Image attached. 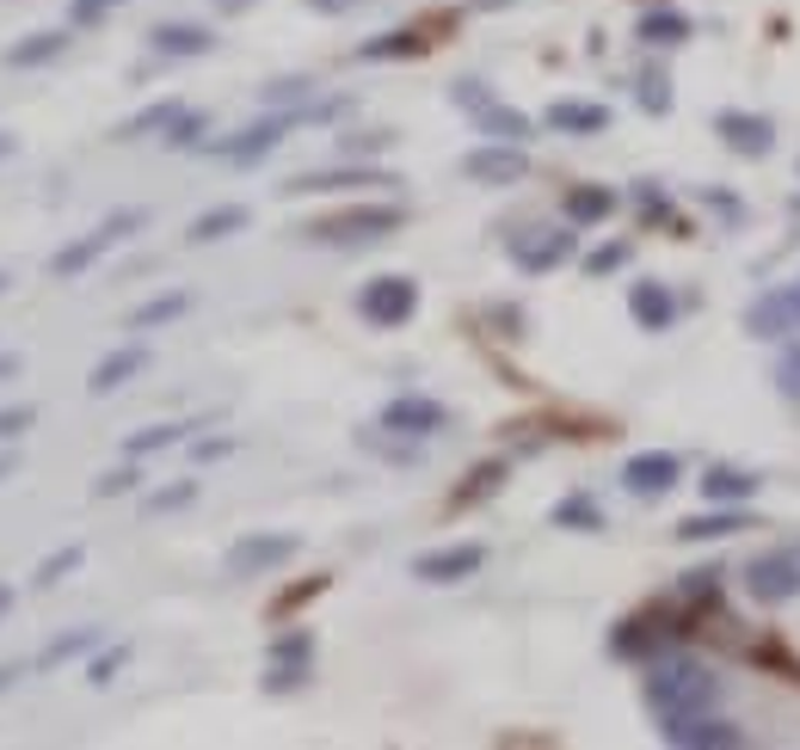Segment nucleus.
<instances>
[{
    "label": "nucleus",
    "instance_id": "obj_45",
    "mask_svg": "<svg viewBox=\"0 0 800 750\" xmlns=\"http://www.w3.org/2000/svg\"><path fill=\"white\" fill-rule=\"evenodd\" d=\"M450 99H456L462 111H487V106H493V92H487V80H456V87H450Z\"/></svg>",
    "mask_w": 800,
    "mask_h": 750
},
{
    "label": "nucleus",
    "instance_id": "obj_42",
    "mask_svg": "<svg viewBox=\"0 0 800 750\" xmlns=\"http://www.w3.org/2000/svg\"><path fill=\"white\" fill-rule=\"evenodd\" d=\"M628 264V240H603L598 252H586V271L591 277H610V271H622Z\"/></svg>",
    "mask_w": 800,
    "mask_h": 750
},
{
    "label": "nucleus",
    "instance_id": "obj_26",
    "mask_svg": "<svg viewBox=\"0 0 800 750\" xmlns=\"http://www.w3.org/2000/svg\"><path fill=\"white\" fill-rule=\"evenodd\" d=\"M746 327L758 332V339H782L788 327H800V320H794V302H788V290H782V296H758V302H751V314H746Z\"/></svg>",
    "mask_w": 800,
    "mask_h": 750
},
{
    "label": "nucleus",
    "instance_id": "obj_43",
    "mask_svg": "<svg viewBox=\"0 0 800 750\" xmlns=\"http://www.w3.org/2000/svg\"><path fill=\"white\" fill-rule=\"evenodd\" d=\"M308 683V664H271L266 671V696H296Z\"/></svg>",
    "mask_w": 800,
    "mask_h": 750
},
{
    "label": "nucleus",
    "instance_id": "obj_30",
    "mask_svg": "<svg viewBox=\"0 0 800 750\" xmlns=\"http://www.w3.org/2000/svg\"><path fill=\"white\" fill-rule=\"evenodd\" d=\"M99 646V628H74V633H56L50 646L38 652V671H56V664H68V659H87Z\"/></svg>",
    "mask_w": 800,
    "mask_h": 750
},
{
    "label": "nucleus",
    "instance_id": "obj_58",
    "mask_svg": "<svg viewBox=\"0 0 800 750\" xmlns=\"http://www.w3.org/2000/svg\"><path fill=\"white\" fill-rule=\"evenodd\" d=\"M788 302H794V320H800V283H794V290H788Z\"/></svg>",
    "mask_w": 800,
    "mask_h": 750
},
{
    "label": "nucleus",
    "instance_id": "obj_15",
    "mask_svg": "<svg viewBox=\"0 0 800 750\" xmlns=\"http://www.w3.org/2000/svg\"><path fill=\"white\" fill-rule=\"evenodd\" d=\"M148 369V344H118V351H106L93 363V376H87V394H118L123 382H136V376H142Z\"/></svg>",
    "mask_w": 800,
    "mask_h": 750
},
{
    "label": "nucleus",
    "instance_id": "obj_36",
    "mask_svg": "<svg viewBox=\"0 0 800 750\" xmlns=\"http://www.w3.org/2000/svg\"><path fill=\"white\" fill-rule=\"evenodd\" d=\"M80 560H87V548H80V541H68V548H56L50 560L31 572V584H38V591H50V584H62L68 572H80Z\"/></svg>",
    "mask_w": 800,
    "mask_h": 750
},
{
    "label": "nucleus",
    "instance_id": "obj_9",
    "mask_svg": "<svg viewBox=\"0 0 800 750\" xmlns=\"http://www.w3.org/2000/svg\"><path fill=\"white\" fill-rule=\"evenodd\" d=\"M370 184H400L382 167H333V172H296L283 198H327V191H370Z\"/></svg>",
    "mask_w": 800,
    "mask_h": 750
},
{
    "label": "nucleus",
    "instance_id": "obj_13",
    "mask_svg": "<svg viewBox=\"0 0 800 750\" xmlns=\"http://www.w3.org/2000/svg\"><path fill=\"white\" fill-rule=\"evenodd\" d=\"M714 130H720V142L746 160H763L776 148V123L758 118V111H714Z\"/></svg>",
    "mask_w": 800,
    "mask_h": 750
},
{
    "label": "nucleus",
    "instance_id": "obj_20",
    "mask_svg": "<svg viewBox=\"0 0 800 750\" xmlns=\"http://www.w3.org/2000/svg\"><path fill=\"white\" fill-rule=\"evenodd\" d=\"M616 191L610 184H573L567 198H560V210H567V222L573 228H591V222H603V216H616Z\"/></svg>",
    "mask_w": 800,
    "mask_h": 750
},
{
    "label": "nucleus",
    "instance_id": "obj_2",
    "mask_svg": "<svg viewBox=\"0 0 800 750\" xmlns=\"http://www.w3.org/2000/svg\"><path fill=\"white\" fill-rule=\"evenodd\" d=\"M400 222H407V210H400V203H351V210L314 216L302 234L320 240V247H358V240H388Z\"/></svg>",
    "mask_w": 800,
    "mask_h": 750
},
{
    "label": "nucleus",
    "instance_id": "obj_57",
    "mask_svg": "<svg viewBox=\"0 0 800 750\" xmlns=\"http://www.w3.org/2000/svg\"><path fill=\"white\" fill-rule=\"evenodd\" d=\"M13 148H19V142H13V136H7V130H0V160L13 154Z\"/></svg>",
    "mask_w": 800,
    "mask_h": 750
},
{
    "label": "nucleus",
    "instance_id": "obj_35",
    "mask_svg": "<svg viewBox=\"0 0 800 750\" xmlns=\"http://www.w3.org/2000/svg\"><path fill=\"white\" fill-rule=\"evenodd\" d=\"M186 308H191V296H186V290H167V296H154V302H142V308H136V314H130V327H136V332H148V327H167V320H179Z\"/></svg>",
    "mask_w": 800,
    "mask_h": 750
},
{
    "label": "nucleus",
    "instance_id": "obj_10",
    "mask_svg": "<svg viewBox=\"0 0 800 750\" xmlns=\"http://www.w3.org/2000/svg\"><path fill=\"white\" fill-rule=\"evenodd\" d=\"M683 480V461L671 456V449H640V456L622 461V487L640 492V499H659V492H671Z\"/></svg>",
    "mask_w": 800,
    "mask_h": 750
},
{
    "label": "nucleus",
    "instance_id": "obj_32",
    "mask_svg": "<svg viewBox=\"0 0 800 750\" xmlns=\"http://www.w3.org/2000/svg\"><path fill=\"white\" fill-rule=\"evenodd\" d=\"M173 118H179V99H154V106H142L130 123H118V142H142V136L167 130Z\"/></svg>",
    "mask_w": 800,
    "mask_h": 750
},
{
    "label": "nucleus",
    "instance_id": "obj_50",
    "mask_svg": "<svg viewBox=\"0 0 800 750\" xmlns=\"http://www.w3.org/2000/svg\"><path fill=\"white\" fill-rule=\"evenodd\" d=\"M388 142H394V136H388V130H370V136H346V154H351V160H358V154H382Z\"/></svg>",
    "mask_w": 800,
    "mask_h": 750
},
{
    "label": "nucleus",
    "instance_id": "obj_54",
    "mask_svg": "<svg viewBox=\"0 0 800 750\" xmlns=\"http://www.w3.org/2000/svg\"><path fill=\"white\" fill-rule=\"evenodd\" d=\"M7 609H13V584L0 579V621H7Z\"/></svg>",
    "mask_w": 800,
    "mask_h": 750
},
{
    "label": "nucleus",
    "instance_id": "obj_25",
    "mask_svg": "<svg viewBox=\"0 0 800 750\" xmlns=\"http://www.w3.org/2000/svg\"><path fill=\"white\" fill-rule=\"evenodd\" d=\"M474 123H480V136H493V142H518V148L530 142V130H536L518 106H499V99L487 111H474Z\"/></svg>",
    "mask_w": 800,
    "mask_h": 750
},
{
    "label": "nucleus",
    "instance_id": "obj_22",
    "mask_svg": "<svg viewBox=\"0 0 800 750\" xmlns=\"http://www.w3.org/2000/svg\"><path fill=\"white\" fill-rule=\"evenodd\" d=\"M659 640H666V628H653L647 616H628V621H616L610 652H616V659H653Z\"/></svg>",
    "mask_w": 800,
    "mask_h": 750
},
{
    "label": "nucleus",
    "instance_id": "obj_40",
    "mask_svg": "<svg viewBox=\"0 0 800 750\" xmlns=\"http://www.w3.org/2000/svg\"><path fill=\"white\" fill-rule=\"evenodd\" d=\"M308 92H314V80L290 74V80H271V87H259V99H266V106H283V111H302Z\"/></svg>",
    "mask_w": 800,
    "mask_h": 750
},
{
    "label": "nucleus",
    "instance_id": "obj_3",
    "mask_svg": "<svg viewBox=\"0 0 800 750\" xmlns=\"http://www.w3.org/2000/svg\"><path fill=\"white\" fill-rule=\"evenodd\" d=\"M142 222H148V210H118V216H106L93 234H80V240H68L62 252H50V277H80V271H93V264L106 259L118 240H130Z\"/></svg>",
    "mask_w": 800,
    "mask_h": 750
},
{
    "label": "nucleus",
    "instance_id": "obj_33",
    "mask_svg": "<svg viewBox=\"0 0 800 750\" xmlns=\"http://www.w3.org/2000/svg\"><path fill=\"white\" fill-rule=\"evenodd\" d=\"M499 480H506V461H480L474 474H468V487H456V492H450V504H456V511H468V504L493 499Z\"/></svg>",
    "mask_w": 800,
    "mask_h": 750
},
{
    "label": "nucleus",
    "instance_id": "obj_44",
    "mask_svg": "<svg viewBox=\"0 0 800 750\" xmlns=\"http://www.w3.org/2000/svg\"><path fill=\"white\" fill-rule=\"evenodd\" d=\"M38 424V407H0V443H13Z\"/></svg>",
    "mask_w": 800,
    "mask_h": 750
},
{
    "label": "nucleus",
    "instance_id": "obj_59",
    "mask_svg": "<svg viewBox=\"0 0 800 750\" xmlns=\"http://www.w3.org/2000/svg\"><path fill=\"white\" fill-rule=\"evenodd\" d=\"M0 296H7V271H0Z\"/></svg>",
    "mask_w": 800,
    "mask_h": 750
},
{
    "label": "nucleus",
    "instance_id": "obj_18",
    "mask_svg": "<svg viewBox=\"0 0 800 750\" xmlns=\"http://www.w3.org/2000/svg\"><path fill=\"white\" fill-rule=\"evenodd\" d=\"M739 529H758V517L739 511V504H714V511H702V517H683L678 541H720V536H739Z\"/></svg>",
    "mask_w": 800,
    "mask_h": 750
},
{
    "label": "nucleus",
    "instance_id": "obj_47",
    "mask_svg": "<svg viewBox=\"0 0 800 750\" xmlns=\"http://www.w3.org/2000/svg\"><path fill=\"white\" fill-rule=\"evenodd\" d=\"M136 480H142L136 468H111V474H99V480H93V499H118V492H130V487H136Z\"/></svg>",
    "mask_w": 800,
    "mask_h": 750
},
{
    "label": "nucleus",
    "instance_id": "obj_56",
    "mask_svg": "<svg viewBox=\"0 0 800 750\" xmlns=\"http://www.w3.org/2000/svg\"><path fill=\"white\" fill-rule=\"evenodd\" d=\"M13 468H19V456H7V449H0V480L13 474Z\"/></svg>",
    "mask_w": 800,
    "mask_h": 750
},
{
    "label": "nucleus",
    "instance_id": "obj_29",
    "mask_svg": "<svg viewBox=\"0 0 800 750\" xmlns=\"http://www.w3.org/2000/svg\"><path fill=\"white\" fill-rule=\"evenodd\" d=\"M431 38H419V31H382V38L358 43L363 62H407V56H426Z\"/></svg>",
    "mask_w": 800,
    "mask_h": 750
},
{
    "label": "nucleus",
    "instance_id": "obj_28",
    "mask_svg": "<svg viewBox=\"0 0 800 750\" xmlns=\"http://www.w3.org/2000/svg\"><path fill=\"white\" fill-rule=\"evenodd\" d=\"M154 56H210L216 50V38L203 26H154Z\"/></svg>",
    "mask_w": 800,
    "mask_h": 750
},
{
    "label": "nucleus",
    "instance_id": "obj_1",
    "mask_svg": "<svg viewBox=\"0 0 800 750\" xmlns=\"http://www.w3.org/2000/svg\"><path fill=\"white\" fill-rule=\"evenodd\" d=\"M640 696H647V708L659 713V720H678V713H702V708H714V696H720V683H714V671L708 664H696V659H653L647 664V677H640Z\"/></svg>",
    "mask_w": 800,
    "mask_h": 750
},
{
    "label": "nucleus",
    "instance_id": "obj_6",
    "mask_svg": "<svg viewBox=\"0 0 800 750\" xmlns=\"http://www.w3.org/2000/svg\"><path fill=\"white\" fill-rule=\"evenodd\" d=\"M296 548H302L296 536H240L228 548V579H266V572L290 567Z\"/></svg>",
    "mask_w": 800,
    "mask_h": 750
},
{
    "label": "nucleus",
    "instance_id": "obj_16",
    "mask_svg": "<svg viewBox=\"0 0 800 750\" xmlns=\"http://www.w3.org/2000/svg\"><path fill=\"white\" fill-rule=\"evenodd\" d=\"M511 259H518L530 277H542V271H554V264L573 259V234H560V228H536L530 240H511Z\"/></svg>",
    "mask_w": 800,
    "mask_h": 750
},
{
    "label": "nucleus",
    "instance_id": "obj_5",
    "mask_svg": "<svg viewBox=\"0 0 800 750\" xmlns=\"http://www.w3.org/2000/svg\"><path fill=\"white\" fill-rule=\"evenodd\" d=\"M358 308H363L370 327H407V320L419 314V283L413 277H370Z\"/></svg>",
    "mask_w": 800,
    "mask_h": 750
},
{
    "label": "nucleus",
    "instance_id": "obj_46",
    "mask_svg": "<svg viewBox=\"0 0 800 750\" xmlns=\"http://www.w3.org/2000/svg\"><path fill=\"white\" fill-rule=\"evenodd\" d=\"M123 659H130V646H111V652H99V659L87 664V683H111V677L123 671Z\"/></svg>",
    "mask_w": 800,
    "mask_h": 750
},
{
    "label": "nucleus",
    "instance_id": "obj_11",
    "mask_svg": "<svg viewBox=\"0 0 800 750\" xmlns=\"http://www.w3.org/2000/svg\"><path fill=\"white\" fill-rule=\"evenodd\" d=\"M746 591L758 597V603H788V597H800V560L794 553H758L746 567Z\"/></svg>",
    "mask_w": 800,
    "mask_h": 750
},
{
    "label": "nucleus",
    "instance_id": "obj_51",
    "mask_svg": "<svg viewBox=\"0 0 800 750\" xmlns=\"http://www.w3.org/2000/svg\"><path fill=\"white\" fill-rule=\"evenodd\" d=\"M228 449H234V443H228V437H203V443L191 449V456H198V461H222Z\"/></svg>",
    "mask_w": 800,
    "mask_h": 750
},
{
    "label": "nucleus",
    "instance_id": "obj_8",
    "mask_svg": "<svg viewBox=\"0 0 800 750\" xmlns=\"http://www.w3.org/2000/svg\"><path fill=\"white\" fill-rule=\"evenodd\" d=\"M443 424H450V407L431 394H394L382 407V431H394V437H438Z\"/></svg>",
    "mask_w": 800,
    "mask_h": 750
},
{
    "label": "nucleus",
    "instance_id": "obj_31",
    "mask_svg": "<svg viewBox=\"0 0 800 750\" xmlns=\"http://www.w3.org/2000/svg\"><path fill=\"white\" fill-rule=\"evenodd\" d=\"M554 529H579V536H598V529H603L598 499H586V492H567V499L554 504Z\"/></svg>",
    "mask_w": 800,
    "mask_h": 750
},
{
    "label": "nucleus",
    "instance_id": "obj_12",
    "mask_svg": "<svg viewBox=\"0 0 800 750\" xmlns=\"http://www.w3.org/2000/svg\"><path fill=\"white\" fill-rule=\"evenodd\" d=\"M462 172L474 184H518L530 172V160H523L518 142H487V148H468L462 154Z\"/></svg>",
    "mask_w": 800,
    "mask_h": 750
},
{
    "label": "nucleus",
    "instance_id": "obj_55",
    "mask_svg": "<svg viewBox=\"0 0 800 750\" xmlns=\"http://www.w3.org/2000/svg\"><path fill=\"white\" fill-rule=\"evenodd\" d=\"M0 376H19V357L13 351H0Z\"/></svg>",
    "mask_w": 800,
    "mask_h": 750
},
{
    "label": "nucleus",
    "instance_id": "obj_53",
    "mask_svg": "<svg viewBox=\"0 0 800 750\" xmlns=\"http://www.w3.org/2000/svg\"><path fill=\"white\" fill-rule=\"evenodd\" d=\"M320 13H346V7H358V0H314Z\"/></svg>",
    "mask_w": 800,
    "mask_h": 750
},
{
    "label": "nucleus",
    "instance_id": "obj_52",
    "mask_svg": "<svg viewBox=\"0 0 800 750\" xmlns=\"http://www.w3.org/2000/svg\"><path fill=\"white\" fill-rule=\"evenodd\" d=\"M13 683H19V664H0V696H7Z\"/></svg>",
    "mask_w": 800,
    "mask_h": 750
},
{
    "label": "nucleus",
    "instance_id": "obj_34",
    "mask_svg": "<svg viewBox=\"0 0 800 750\" xmlns=\"http://www.w3.org/2000/svg\"><path fill=\"white\" fill-rule=\"evenodd\" d=\"M179 443H186V424H148V431H130L123 456L142 461V456H160V449H179Z\"/></svg>",
    "mask_w": 800,
    "mask_h": 750
},
{
    "label": "nucleus",
    "instance_id": "obj_23",
    "mask_svg": "<svg viewBox=\"0 0 800 750\" xmlns=\"http://www.w3.org/2000/svg\"><path fill=\"white\" fill-rule=\"evenodd\" d=\"M634 38L647 43V50H678V43H690V19H683L678 7H659V13H647L634 26Z\"/></svg>",
    "mask_w": 800,
    "mask_h": 750
},
{
    "label": "nucleus",
    "instance_id": "obj_38",
    "mask_svg": "<svg viewBox=\"0 0 800 750\" xmlns=\"http://www.w3.org/2000/svg\"><path fill=\"white\" fill-rule=\"evenodd\" d=\"M308 659H314V633L308 628H290L271 640V664H308Z\"/></svg>",
    "mask_w": 800,
    "mask_h": 750
},
{
    "label": "nucleus",
    "instance_id": "obj_19",
    "mask_svg": "<svg viewBox=\"0 0 800 750\" xmlns=\"http://www.w3.org/2000/svg\"><path fill=\"white\" fill-rule=\"evenodd\" d=\"M548 130H560V136H603L610 130V106H591V99H554V106H548Z\"/></svg>",
    "mask_w": 800,
    "mask_h": 750
},
{
    "label": "nucleus",
    "instance_id": "obj_27",
    "mask_svg": "<svg viewBox=\"0 0 800 750\" xmlns=\"http://www.w3.org/2000/svg\"><path fill=\"white\" fill-rule=\"evenodd\" d=\"M62 50H68V31H31V38H19L7 50V68H50Z\"/></svg>",
    "mask_w": 800,
    "mask_h": 750
},
{
    "label": "nucleus",
    "instance_id": "obj_21",
    "mask_svg": "<svg viewBox=\"0 0 800 750\" xmlns=\"http://www.w3.org/2000/svg\"><path fill=\"white\" fill-rule=\"evenodd\" d=\"M247 222H253V210H247V203H216V210H203L198 222L186 228V240H191V247H210V240L240 234Z\"/></svg>",
    "mask_w": 800,
    "mask_h": 750
},
{
    "label": "nucleus",
    "instance_id": "obj_14",
    "mask_svg": "<svg viewBox=\"0 0 800 750\" xmlns=\"http://www.w3.org/2000/svg\"><path fill=\"white\" fill-rule=\"evenodd\" d=\"M666 744H683V750H714V744H739V726L733 720H714V713H678V720H659Z\"/></svg>",
    "mask_w": 800,
    "mask_h": 750
},
{
    "label": "nucleus",
    "instance_id": "obj_48",
    "mask_svg": "<svg viewBox=\"0 0 800 750\" xmlns=\"http://www.w3.org/2000/svg\"><path fill=\"white\" fill-rule=\"evenodd\" d=\"M111 7H123V0H68V19H74V26H99Z\"/></svg>",
    "mask_w": 800,
    "mask_h": 750
},
{
    "label": "nucleus",
    "instance_id": "obj_7",
    "mask_svg": "<svg viewBox=\"0 0 800 750\" xmlns=\"http://www.w3.org/2000/svg\"><path fill=\"white\" fill-rule=\"evenodd\" d=\"M480 567H487V548H480V541H450V548L419 553L413 579H426V584H462V579H474Z\"/></svg>",
    "mask_w": 800,
    "mask_h": 750
},
{
    "label": "nucleus",
    "instance_id": "obj_4",
    "mask_svg": "<svg viewBox=\"0 0 800 750\" xmlns=\"http://www.w3.org/2000/svg\"><path fill=\"white\" fill-rule=\"evenodd\" d=\"M302 111H308V106H302ZM302 111H271V118L247 123V130L222 136V142H203V148H210V154H222L228 167H253V160H266L271 148L283 142V130H296V123H302Z\"/></svg>",
    "mask_w": 800,
    "mask_h": 750
},
{
    "label": "nucleus",
    "instance_id": "obj_37",
    "mask_svg": "<svg viewBox=\"0 0 800 750\" xmlns=\"http://www.w3.org/2000/svg\"><path fill=\"white\" fill-rule=\"evenodd\" d=\"M203 130H210V118H203V111H191V106H179V118L160 130V142H167V148H198Z\"/></svg>",
    "mask_w": 800,
    "mask_h": 750
},
{
    "label": "nucleus",
    "instance_id": "obj_41",
    "mask_svg": "<svg viewBox=\"0 0 800 750\" xmlns=\"http://www.w3.org/2000/svg\"><path fill=\"white\" fill-rule=\"evenodd\" d=\"M191 499H198V480H179V487H160V492H148V499H142V511H148V517H167V511H186Z\"/></svg>",
    "mask_w": 800,
    "mask_h": 750
},
{
    "label": "nucleus",
    "instance_id": "obj_49",
    "mask_svg": "<svg viewBox=\"0 0 800 750\" xmlns=\"http://www.w3.org/2000/svg\"><path fill=\"white\" fill-rule=\"evenodd\" d=\"M776 382H782L788 400H800V351H782V363H776Z\"/></svg>",
    "mask_w": 800,
    "mask_h": 750
},
{
    "label": "nucleus",
    "instance_id": "obj_17",
    "mask_svg": "<svg viewBox=\"0 0 800 750\" xmlns=\"http://www.w3.org/2000/svg\"><path fill=\"white\" fill-rule=\"evenodd\" d=\"M628 314H634L640 332H666L671 314H678V302H671V290L659 283V277H640L634 290H628Z\"/></svg>",
    "mask_w": 800,
    "mask_h": 750
},
{
    "label": "nucleus",
    "instance_id": "obj_39",
    "mask_svg": "<svg viewBox=\"0 0 800 750\" xmlns=\"http://www.w3.org/2000/svg\"><path fill=\"white\" fill-rule=\"evenodd\" d=\"M640 111H653V118H666L671 111V80H666V68H647V74H640Z\"/></svg>",
    "mask_w": 800,
    "mask_h": 750
},
{
    "label": "nucleus",
    "instance_id": "obj_24",
    "mask_svg": "<svg viewBox=\"0 0 800 750\" xmlns=\"http://www.w3.org/2000/svg\"><path fill=\"white\" fill-rule=\"evenodd\" d=\"M751 492H758V474H746V468H708L702 474V499L708 504H746Z\"/></svg>",
    "mask_w": 800,
    "mask_h": 750
}]
</instances>
